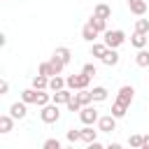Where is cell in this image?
<instances>
[{
  "label": "cell",
  "mask_w": 149,
  "mask_h": 149,
  "mask_svg": "<svg viewBox=\"0 0 149 149\" xmlns=\"http://www.w3.org/2000/svg\"><path fill=\"white\" fill-rule=\"evenodd\" d=\"M98 35H100V33H98L91 23H86V26L81 28V37H84L86 42H95V37H98Z\"/></svg>",
  "instance_id": "obj_16"
},
{
  "label": "cell",
  "mask_w": 149,
  "mask_h": 149,
  "mask_svg": "<svg viewBox=\"0 0 149 149\" xmlns=\"http://www.w3.org/2000/svg\"><path fill=\"white\" fill-rule=\"evenodd\" d=\"M42 147H44V149H61V140L49 137V140H44V142H42Z\"/></svg>",
  "instance_id": "obj_31"
},
{
  "label": "cell",
  "mask_w": 149,
  "mask_h": 149,
  "mask_svg": "<svg viewBox=\"0 0 149 149\" xmlns=\"http://www.w3.org/2000/svg\"><path fill=\"white\" fill-rule=\"evenodd\" d=\"M74 95H77V100L81 102V107H84V105H91V102H93V93H91L88 88H79V91H77Z\"/></svg>",
  "instance_id": "obj_17"
},
{
  "label": "cell",
  "mask_w": 149,
  "mask_h": 149,
  "mask_svg": "<svg viewBox=\"0 0 149 149\" xmlns=\"http://www.w3.org/2000/svg\"><path fill=\"white\" fill-rule=\"evenodd\" d=\"M14 128V116L12 114H2L0 116V133H9Z\"/></svg>",
  "instance_id": "obj_18"
},
{
  "label": "cell",
  "mask_w": 149,
  "mask_h": 149,
  "mask_svg": "<svg viewBox=\"0 0 149 149\" xmlns=\"http://www.w3.org/2000/svg\"><path fill=\"white\" fill-rule=\"evenodd\" d=\"M65 81H68V88H72V91H79V88H88V81H91V77H88V74H84V72H79V74H70Z\"/></svg>",
  "instance_id": "obj_4"
},
{
  "label": "cell",
  "mask_w": 149,
  "mask_h": 149,
  "mask_svg": "<svg viewBox=\"0 0 149 149\" xmlns=\"http://www.w3.org/2000/svg\"><path fill=\"white\" fill-rule=\"evenodd\" d=\"M133 93H135V88L126 84V86H121V88H119V95H116V100H121L123 105H128V107H130V102H133Z\"/></svg>",
  "instance_id": "obj_7"
},
{
  "label": "cell",
  "mask_w": 149,
  "mask_h": 149,
  "mask_svg": "<svg viewBox=\"0 0 149 149\" xmlns=\"http://www.w3.org/2000/svg\"><path fill=\"white\" fill-rule=\"evenodd\" d=\"M142 149H149V133L142 135Z\"/></svg>",
  "instance_id": "obj_36"
},
{
  "label": "cell",
  "mask_w": 149,
  "mask_h": 149,
  "mask_svg": "<svg viewBox=\"0 0 149 149\" xmlns=\"http://www.w3.org/2000/svg\"><path fill=\"white\" fill-rule=\"evenodd\" d=\"M65 107H68L70 112H79V109H81V102L77 100V95H72V98H70V102H68Z\"/></svg>",
  "instance_id": "obj_32"
},
{
  "label": "cell",
  "mask_w": 149,
  "mask_h": 149,
  "mask_svg": "<svg viewBox=\"0 0 149 149\" xmlns=\"http://www.w3.org/2000/svg\"><path fill=\"white\" fill-rule=\"evenodd\" d=\"M40 119L44 121V123H56L58 119H61V112H58V105L51 100L49 105H44V107H40Z\"/></svg>",
  "instance_id": "obj_2"
},
{
  "label": "cell",
  "mask_w": 149,
  "mask_h": 149,
  "mask_svg": "<svg viewBox=\"0 0 149 149\" xmlns=\"http://www.w3.org/2000/svg\"><path fill=\"white\" fill-rule=\"evenodd\" d=\"M126 109H128V105H123L121 100H114V105H112V114H114L116 119L126 116Z\"/></svg>",
  "instance_id": "obj_25"
},
{
  "label": "cell",
  "mask_w": 149,
  "mask_h": 149,
  "mask_svg": "<svg viewBox=\"0 0 149 149\" xmlns=\"http://www.w3.org/2000/svg\"><path fill=\"white\" fill-rule=\"evenodd\" d=\"M93 14H95V16H100V19H109V16H112V7H109V5H105V2H100V5H95Z\"/></svg>",
  "instance_id": "obj_19"
},
{
  "label": "cell",
  "mask_w": 149,
  "mask_h": 149,
  "mask_svg": "<svg viewBox=\"0 0 149 149\" xmlns=\"http://www.w3.org/2000/svg\"><path fill=\"white\" fill-rule=\"evenodd\" d=\"M49 65H51V72H54V74H61V72H63V68H65V63H63L56 54L49 58Z\"/></svg>",
  "instance_id": "obj_24"
},
{
  "label": "cell",
  "mask_w": 149,
  "mask_h": 149,
  "mask_svg": "<svg viewBox=\"0 0 149 149\" xmlns=\"http://www.w3.org/2000/svg\"><path fill=\"white\" fill-rule=\"evenodd\" d=\"M98 130H100V133H112V130H116V116H114V114L100 116V119H98Z\"/></svg>",
  "instance_id": "obj_5"
},
{
  "label": "cell",
  "mask_w": 149,
  "mask_h": 149,
  "mask_svg": "<svg viewBox=\"0 0 149 149\" xmlns=\"http://www.w3.org/2000/svg\"><path fill=\"white\" fill-rule=\"evenodd\" d=\"M7 91H9V81L2 79V81H0V95H7Z\"/></svg>",
  "instance_id": "obj_35"
},
{
  "label": "cell",
  "mask_w": 149,
  "mask_h": 149,
  "mask_svg": "<svg viewBox=\"0 0 149 149\" xmlns=\"http://www.w3.org/2000/svg\"><path fill=\"white\" fill-rule=\"evenodd\" d=\"M88 23H91L98 33H105V30H107V19H100V16H95V14L88 19Z\"/></svg>",
  "instance_id": "obj_20"
},
{
  "label": "cell",
  "mask_w": 149,
  "mask_h": 149,
  "mask_svg": "<svg viewBox=\"0 0 149 149\" xmlns=\"http://www.w3.org/2000/svg\"><path fill=\"white\" fill-rule=\"evenodd\" d=\"M98 119H100V114H98V109L93 107V102H91V105H84V107L79 109V121H81V123L93 126V123H98Z\"/></svg>",
  "instance_id": "obj_3"
},
{
  "label": "cell",
  "mask_w": 149,
  "mask_h": 149,
  "mask_svg": "<svg viewBox=\"0 0 149 149\" xmlns=\"http://www.w3.org/2000/svg\"><path fill=\"white\" fill-rule=\"evenodd\" d=\"M100 61H102L107 68H114V65H119V51H116V49H107Z\"/></svg>",
  "instance_id": "obj_9"
},
{
  "label": "cell",
  "mask_w": 149,
  "mask_h": 149,
  "mask_svg": "<svg viewBox=\"0 0 149 149\" xmlns=\"http://www.w3.org/2000/svg\"><path fill=\"white\" fill-rule=\"evenodd\" d=\"M135 30L147 35V33H149V19H137V21H135Z\"/></svg>",
  "instance_id": "obj_29"
},
{
  "label": "cell",
  "mask_w": 149,
  "mask_h": 149,
  "mask_svg": "<svg viewBox=\"0 0 149 149\" xmlns=\"http://www.w3.org/2000/svg\"><path fill=\"white\" fill-rule=\"evenodd\" d=\"M21 100L28 102V105H35V100H37V88H23V91H21Z\"/></svg>",
  "instance_id": "obj_21"
},
{
  "label": "cell",
  "mask_w": 149,
  "mask_h": 149,
  "mask_svg": "<svg viewBox=\"0 0 149 149\" xmlns=\"http://www.w3.org/2000/svg\"><path fill=\"white\" fill-rule=\"evenodd\" d=\"M128 9L135 16H144L147 14V0H128Z\"/></svg>",
  "instance_id": "obj_8"
},
{
  "label": "cell",
  "mask_w": 149,
  "mask_h": 149,
  "mask_svg": "<svg viewBox=\"0 0 149 149\" xmlns=\"http://www.w3.org/2000/svg\"><path fill=\"white\" fill-rule=\"evenodd\" d=\"M91 93H93V102H102V100H107V88H105V86H95Z\"/></svg>",
  "instance_id": "obj_26"
},
{
  "label": "cell",
  "mask_w": 149,
  "mask_h": 149,
  "mask_svg": "<svg viewBox=\"0 0 149 149\" xmlns=\"http://www.w3.org/2000/svg\"><path fill=\"white\" fill-rule=\"evenodd\" d=\"M135 63H137L140 68H149V51H147V49H137V54H135Z\"/></svg>",
  "instance_id": "obj_22"
},
{
  "label": "cell",
  "mask_w": 149,
  "mask_h": 149,
  "mask_svg": "<svg viewBox=\"0 0 149 149\" xmlns=\"http://www.w3.org/2000/svg\"><path fill=\"white\" fill-rule=\"evenodd\" d=\"M54 54H56V56H58V58H61V61H63L65 65H68V63L72 61V51H70L68 47H56V51H54Z\"/></svg>",
  "instance_id": "obj_23"
},
{
  "label": "cell",
  "mask_w": 149,
  "mask_h": 149,
  "mask_svg": "<svg viewBox=\"0 0 149 149\" xmlns=\"http://www.w3.org/2000/svg\"><path fill=\"white\" fill-rule=\"evenodd\" d=\"M26 105H28V102H23V100H21V102H14V105L9 107V114H12L14 119H23V116L28 114V109H26Z\"/></svg>",
  "instance_id": "obj_10"
},
{
  "label": "cell",
  "mask_w": 149,
  "mask_h": 149,
  "mask_svg": "<svg viewBox=\"0 0 149 149\" xmlns=\"http://www.w3.org/2000/svg\"><path fill=\"white\" fill-rule=\"evenodd\" d=\"M147 40H149V37H147L144 33H137V30H135L133 37H130V44H133L135 49H144V47H147Z\"/></svg>",
  "instance_id": "obj_11"
},
{
  "label": "cell",
  "mask_w": 149,
  "mask_h": 149,
  "mask_svg": "<svg viewBox=\"0 0 149 149\" xmlns=\"http://www.w3.org/2000/svg\"><path fill=\"white\" fill-rule=\"evenodd\" d=\"M81 72H84V74H88V77H95V74H98V68H95L93 63H86V65L81 68Z\"/></svg>",
  "instance_id": "obj_33"
},
{
  "label": "cell",
  "mask_w": 149,
  "mask_h": 149,
  "mask_svg": "<svg viewBox=\"0 0 149 149\" xmlns=\"http://www.w3.org/2000/svg\"><path fill=\"white\" fill-rule=\"evenodd\" d=\"M49 102H51V93H47V88H44V91H37L35 105H37V107H44V105H49Z\"/></svg>",
  "instance_id": "obj_27"
},
{
  "label": "cell",
  "mask_w": 149,
  "mask_h": 149,
  "mask_svg": "<svg viewBox=\"0 0 149 149\" xmlns=\"http://www.w3.org/2000/svg\"><path fill=\"white\" fill-rule=\"evenodd\" d=\"M65 86H68V81H65L61 74L49 77V91H61V88H65Z\"/></svg>",
  "instance_id": "obj_14"
},
{
  "label": "cell",
  "mask_w": 149,
  "mask_h": 149,
  "mask_svg": "<svg viewBox=\"0 0 149 149\" xmlns=\"http://www.w3.org/2000/svg\"><path fill=\"white\" fill-rule=\"evenodd\" d=\"M95 137H98V130H93L91 126H86V123H84V128H81V142L91 144V142H95Z\"/></svg>",
  "instance_id": "obj_15"
},
{
  "label": "cell",
  "mask_w": 149,
  "mask_h": 149,
  "mask_svg": "<svg viewBox=\"0 0 149 149\" xmlns=\"http://www.w3.org/2000/svg\"><path fill=\"white\" fill-rule=\"evenodd\" d=\"M37 72H40V74H47V77H54V72H51V65H49V61L40 63V65H37Z\"/></svg>",
  "instance_id": "obj_30"
},
{
  "label": "cell",
  "mask_w": 149,
  "mask_h": 149,
  "mask_svg": "<svg viewBox=\"0 0 149 149\" xmlns=\"http://www.w3.org/2000/svg\"><path fill=\"white\" fill-rule=\"evenodd\" d=\"M72 95H74V91L65 86V88H61V91H54V93H51V100H54L56 105H68Z\"/></svg>",
  "instance_id": "obj_6"
},
{
  "label": "cell",
  "mask_w": 149,
  "mask_h": 149,
  "mask_svg": "<svg viewBox=\"0 0 149 149\" xmlns=\"http://www.w3.org/2000/svg\"><path fill=\"white\" fill-rule=\"evenodd\" d=\"M33 88H37V91H44V88H49V77L37 72V74L33 77Z\"/></svg>",
  "instance_id": "obj_13"
},
{
  "label": "cell",
  "mask_w": 149,
  "mask_h": 149,
  "mask_svg": "<svg viewBox=\"0 0 149 149\" xmlns=\"http://www.w3.org/2000/svg\"><path fill=\"white\" fill-rule=\"evenodd\" d=\"M65 137H68V142H81V128H79V130L70 128V130L65 133Z\"/></svg>",
  "instance_id": "obj_28"
},
{
  "label": "cell",
  "mask_w": 149,
  "mask_h": 149,
  "mask_svg": "<svg viewBox=\"0 0 149 149\" xmlns=\"http://www.w3.org/2000/svg\"><path fill=\"white\" fill-rule=\"evenodd\" d=\"M107 49H109V47H107L105 42H91V56H93V58H102Z\"/></svg>",
  "instance_id": "obj_12"
},
{
  "label": "cell",
  "mask_w": 149,
  "mask_h": 149,
  "mask_svg": "<svg viewBox=\"0 0 149 149\" xmlns=\"http://www.w3.org/2000/svg\"><path fill=\"white\" fill-rule=\"evenodd\" d=\"M128 144H130V147L142 149V135H130V137H128Z\"/></svg>",
  "instance_id": "obj_34"
},
{
  "label": "cell",
  "mask_w": 149,
  "mask_h": 149,
  "mask_svg": "<svg viewBox=\"0 0 149 149\" xmlns=\"http://www.w3.org/2000/svg\"><path fill=\"white\" fill-rule=\"evenodd\" d=\"M102 35H105V37H102V42H105L109 49H119V47L126 42V33H123V30H119V28H116V30H105Z\"/></svg>",
  "instance_id": "obj_1"
}]
</instances>
